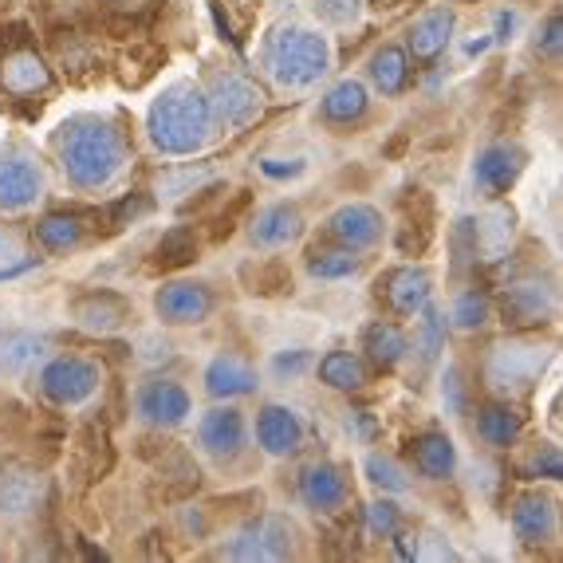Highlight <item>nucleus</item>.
<instances>
[{
	"instance_id": "nucleus-11",
	"label": "nucleus",
	"mask_w": 563,
	"mask_h": 563,
	"mask_svg": "<svg viewBox=\"0 0 563 563\" xmlns=\"http://www.w3.org/2000/svg\"><path fill=\"white\" fill-rule=\"evenodd\" d=\"M363 87L355 84H343L339 91H331L328 99V114L331 119H351V114H363Z\"/></svg>"
},
{
	"instance_id": "nucleus-2",
	"label": "nucleus",
	"mask_w": 563,
	"mask_h": 563,
	"mask_svg": "<svg viewBox=\"0 0 563 563\" xmlns=\"http://www.w3.org/2000/svg\"><path fill=\"white\" fill-rule=\"evenodd\" d=\"M206 131V107L198 95L174 91L154 107V142L166 151H189L198 146Z\"/></svg>"
},
{
	"instance_id": "nucleus-5",
	"label": "nucleus",
	"mask_w": 563,
	"mask_h": 563,
	"mask_svg": "<svg viewBox=\"0 0 563 563\" xmlns=\"http://www.w3.org/2000/svg\"><path fill=\"white\" fill-rule=\"evenodd\" d=\"M261 442L273 453L296 450V442H300V422L284 410H268L264 413V422H261Z\"/></svg>"
},
{
	"instance_id": "nucleus-6",
	"label": "nucleus",
	"mask_w": 563,
	"mask_h": 563,
	"mask_svg": "<svg viewBox=\"0 0 563 563\" xmlns=\"http://www.w3.org/2000/svg\"><path fill=\"white\" fill-rule=\"evenodd\" d=\"M517 169H520V162H512V154L500 146V151H488L485 158L477 162V181L497 194V189H505L508 181L517 178Z\"/></svg>"
},
{
	"instance_id": "nucleus-1",
	"label": "nucleus",
	"mask_w": 563,
	"mask_h": 563,
	"mask_svg": "<svg viewBox=\"0 0 563 563\" xmlns=\"http://www.w3.org/2000/svg\"><path fill=\"white\" fill-rule=\"evenodd\" d=\"M64 158H67V169L76 174L79 181L87 186H99L107 181L119 169V142L107 126H71V134L64 139Z\"/></svg>"
},
{
	"instance_id": "nucleus-16",
	"label": "nucleus",
	"mask_w": 563,
	"mask_h": 563,
	"mask_svg": "<svg viewBox=\"0 0 563 563\" xmlns=\"http://www.w3.org/2000/svg\"><path fill=\"white\" fill-rule=\"evenodd\" d=\"M375 76L378 79L386 76V91H395V87L402 84V59H398V52H386V56H378Z\"/></svg>"
},
{
	"instance_id": "nucleus-3",
	"label": "nucleus",
	"mask_w": 563,
	"mask_h": 563,
	"mask_svg": "<svg viewBox=\"0 0 563 563\" xmlns=\"http://www.w3.org/2000/svg\"><path fill=\"white\" fill-rule=\"evenodd\" d=\"M273 71L288 84H308L323 71V44L308 32H284L273 47Z\"/></svg>"
},
{
	"instance_id": "nucleus-7",
	"label": "nucleus",
	"mask_w": 563,
	"mask_h": 563,
	"mask_svg": "<svg viewBox=\"0 0 563 563\" xmlns=\"http://www.w3.org/2000/svg\"><path fill=\"white\" fill-rule=\"evenodd\" d=\"M32 508H36V481L32 477H9L0 485V512L9 520L24 517Z\"/></svg>"
},
{
	"instance_id": "nucleus-10",
	"label": "nucleus",
	"mask_w": 563,
	"mask_h": 563,
	"mask_svg": "<svg viewBox=\"0 0 563 563\" xmlns=\"http://www.w3.org/2000/svg\"><path fill=\"white\" fill-rule=\"evenodd\" d=\"M249 383H253V375H249L241 363H233V358H229V363H217L213 371H209V386H213V390H249Z\"/></svg>"
},
{
	"instance_id": "nucleus-12",
	"label": "nucleus",
	"mask_w": 563,
	"mask_h": 563,
	"mask_svg": "<svg viewBox=\"0 0 563 563\" xmlns=\"http://www.w3.org/2000/svg\"><path fill=\"white\" fill-rule=\"evenodd\" d=\"M339 493H343V485H339V477L331 470H316L308 477V500L311 505H331V500H339Z\"/></svg>"
},
{
	"instance_id": "nucleus-4",
	"label": "nucleus",
	"mask_w": 563,
	"mask_h": 563,
	"mask_svg": "<svg viewBox=\"0 0 563 563\" xmlns=\"http://www.w3.org/2000/svg\"><path fill=\"white\" fill-rule=\"evenodd\" d=\"M40 189V174L29 162H0V206H24Z\"/></svg>"
},
{
	"instance_id": "nucleus-13",
	"label": "nucleus",
	"mask_w": 563,
	"mask_h": 563,
	"mask_svg": "<svg viewBox=\"0 0 563 563\" xmlns=\"http://www.w3.org/2000/svg\"><path fill=\"white\" fill-rule=\"evenodd\" d=\"M418 457H422V465L430 473H450V465H453L450 442H442V438H426L422 450H418Z\"/></svg>"
},
{
	"instance_id": "nucleus-17",
	"label": "nucleus",
	"mask_w": 563,
	"mask_h": 563,
	"mask_svg": "<svg viewBox=\"0 0 563 563\" xmlns=\"http://www.w3.org/2000/svg\"><path fill=\"white\" fill-rule=\"evenodd\" d=\"M358 264L351 261V256H343V261H316L311 264V273L316 276H347V273H355Z\"/></svg>"
},
{
	"instance_id": "nucleus-14",
	"label": "nucleus",
	"mask_w": 563,
	"mask_h": 563,
	"mask_svg": "<svg viewBox=\"0 0 563 563\" xmlns=\"http://www.w3.org/2000/svg\"><path fill=\"white\" fill-rule=\"evenodd\" d=\"M323 378H328L331 386H358V366L351 363V355H331L328 363H323Z\"/></svg>"
},
{
	"instance_id": "nucleus-18",
	"label": "nucleus",
	"mask_w": 563,
	"mask_h": 563,
	"mask_svg": "<svg viewBox=\"0 0 563 563\" xmlns=\"http://www.w3.org/2000/svg\"><path fill=\"white\" fill-rule=\"evenodd\" d=\"M481 316H485V303L473 300V296L457 308V323H465V328H470V323H481Z\"/></svg>"
},
{
	"instance_id": "nucleus-15",
	"label": "nucleus",
	"mask_w": 563,
	"mask_h": 563,
	"mask_svg": "<svg viewBox=\"0 0 563 563\" xmlns=\"http://www.w3.org/2000/svg\"><path fill=\"white\" fill-rule=\"evenodd\" d=\"M438 32H450V16H433V20H426L422 29H418V52H433V47L442 44V36Z\"/></svg>"
},
{
	"instance_id": "nucleus-9",
	"label": "nucleus",
	"mask_w": 563,
	"mask_h": 563,
	"mask_svg": "<svg viewBox=\"0 0 563 563\" xmlns=\"http://www.w3.org/2000/svg\"><path fill=\"white\" fill-rule=\"evenodd\" d=\"M206 445L213 453L241 445V422H236V413H217L213 422L206 426Z\"/></svg>"
},
{
	"instance_id": "nucleus-8",
	"label": "nucleus",
	"mask_w": 563,
	"mask_h": 563,
	"mask_svg": "<svg viewBox=\"0 0 563 563\" xmlns=\"http://www.w3.org/2000/svg\"><path fill=\"white\" fill-rule=\"evenodd\" d=\"M158 308L166 311L174 323H186V320H198L201 311L209 308V300L194 288H178V291H166V296H158Z\"/></svg>"
}]
</instances>
